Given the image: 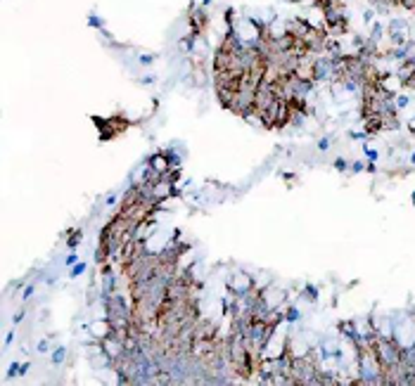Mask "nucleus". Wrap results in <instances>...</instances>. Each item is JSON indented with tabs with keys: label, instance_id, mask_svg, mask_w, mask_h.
<instances>
[{
	"label": "nucleus",
	"instance_id": "f257e3e1",
	"mask_svg": "<svg viewBox=\"0 0 415 386\" xmlns=\"http://www.w3.org/2000/svg\"><path fill=\"white\" fill-rule=\"evenodd\" d=\"M190 26H192V31H195L197 36L202 33V31H204V26H206V17H204V12H202V10H195V12L190 14Z\"/></svg>",
	"mask_w": 415,
	"mask_h": 386
},
{
	"label": "nucleus",
	"instance_id": "f03ea898",
	"mask_svg": "<svg viewBox=\"0 0 415 386\" xmlns=\"http://www.w3.org/2000/svg\"><path fill=\"white\" fill-rule=\"evenodd\" d=\"M81 273H83V265H76V268L71 270V275H81Z\"/></svg>",
	"mask_w": 415,
	"mask_h": 386
}]
</instances>
